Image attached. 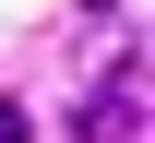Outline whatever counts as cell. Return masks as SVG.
<instances>
[{
    "mask_svg": "<svg viewBox=\"0 0 155 143\" xmlns=\"http://www.w3.org/2000/svg\"><path fill=\"white\" fill-rule=\"evenodd\" d=\"M84 143H143V60H119V83L84 96Z\"/></svg>",
    "mask_w": 155,
    "mask_h": 143,
    "instance_id": "6da1fadb",
    "label": "cell"
},
{
    "mask_svg": "<svg viewBox=\"0 0 155 143\" xmlns=\"http://www.w3.org/2000/svg\"><path fill=\"white\" fill-rule=\"evenodd\" d=\"M0 143H36V119H24V107H0Z\"/></svg>",
    "mask_w": 155,
    "mask_h": 143,
    "instance_id": "7a4b0ae2",
    "label": "cell"
},
{
    "mask_svg": "<svg viewBox=\"0 0 155 143\" xmlns=\"http://www.w3.org/2000/svg\"><path fill=\"white\" fill-rule=\"evenodd\" d=\"M84 12H119V0H84Z\"/></svg>",
    "mask_w": 155,
    "mask_h": 143,
    "instance_id": "3957f363",
    "label": "cell"
}]
</instances>
